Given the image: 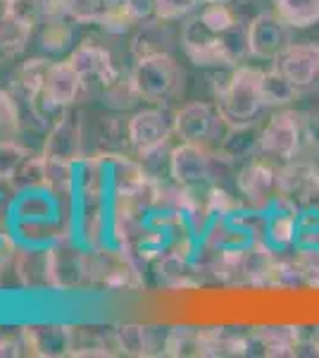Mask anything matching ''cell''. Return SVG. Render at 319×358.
<instances>
[{
    "mask_svg": "<svg viewBox=\"0 0 319 358\" xmlns=\"http://www.w3.org/2000/svg\"><path fill=\"white\" fill-rule=\"evenodd\" d=\"M260 84H262V69H255V67L234 69L229 82L217 91V103H214L224 127L255 122V117L265 108L262 86Z\"/></svg>",
    "mask_w": 319,
    "mask_h": 358,
    "instance_id": "obj_1",
    "label": "cell"
},
{
    "mask_svg": "<svg viewBox=\"0 0 319 358\" xmlns=\"http://www.w3.org/2000/svg\"><path fill=\"white\" fill-rule=\"evenodd\" d=\"M131 84L141 101L165 103L181 86V69L172 55H150L136 60L129 72Z\"/></svg>",
    "mask_w": 319,
    "mask_h": 358,
    "instance_id": "obj_2",
    "label": "cell"
},
{
    "mask_svg": "<svg viewBox=\"0 0 319 358\" xmlns=\"http://www.w3.org/2000/svg\"><path fill=\"white\" fill-rule=\"evenodd\" d=\"M174 134V113L170 115L160 108H146L133 113L126 122V143L141 158H150L162 151L170 136Z\"/></svg>",
    "mask_w": 319,
    "mask_h": 358,
    "instance_id": "obj_3",
    "label": "cell"
},
{
    "mask_svg": "<svg viewBox=\"0 0 319 358\" xmlns=\"http://www.w3.org/2000/svg\"><path fill=\"white\" fill-rule=\"evenodd\" d=\"M300 143H303V122H300V115L293 110L274 113L260 129V153L283 163L295 158Z\"/></svg>",
    "mask_w": 319,
    "mask_h": 358,
    "instance_id": "obj_4",
    "label": "cell"
},
{
    "mask_svg": "<svg viewBox=\"0 0 319 358\" xmlns=\"http://www.w3.org/2000/svg\"><path fill=\"white\" fill-rule=\"evenodd\" d=\"M170 175L179 187H205L214 179V155L205 143L181 141L170 153Z\"/></svg>",
    "mask_w": 319,
    "mask_h": 358,
    "instance_id": "obj_5",
    "label": "cell"
},
{
    "mask_svg": "<svg viewBox=\"0 0 319 358\" xmlns=\"http://www.w3.org/2000/svg\"><path fill=\"white\" fill-rule=\"evenodd\" d=\"M81 153H84V124H81L79 113L67 110L50 127L40 155L50 163L74 165L81 158Z\"/></svg>",
    "mask_w": 319,
    "mask_h": 358,
    "instance_id": "obj_6",
    "label": "cell"
},
{
    "mask_svg": "<svg viewBox=\"0 0 319 358\" xmlns=\"http://www.w3.org/2000/svg\"><path fill=\"white\" fill-rule=\"evenodd\" d=\"M222 34L207 29L205 22L195 15L181 31L184 53H186L188 60L198 67H226V65H231L229 57H226V50H224Z\"/></svg>",
    "mask_w": 319,
    "mask_h": 358,
    "instance_id": "obj_7",
    "label": "cell"
},
{
    "mask_svg": "<svg viewBox=\"0 0 319 358\" xmlns=\"http://www.w3.org/2000/svg\"><path fill=\"white\" fill-rule=\"evenodd\" d=\"M274 67L295 89H307L319 82V43H288L276 55Z\"/></svg>",
    "mask_w": 319,
    "mask_h": 358,
    "instance_id": "obj_8",
    "label": "cell"
},
{
    "mask_svg": "<svg viewBox=\"0 0 319 358\" xmlns=\"http://www.w3.org/2000/svg\"><path fill=\"white\" fill-rule=\"evenodd\" d=\"M236 187L241 196L251 208H269L272 201L279 196L276 187V170L267 160L251 158L241 167L239 177H236Z\"/></svg>",
    "mask_w": 319,
    "mask_h": 358,
    "instance_id": "obj_9",
    "label": "cell"
},
{
    "mask_svg": "<svg viewBox=\"0 0 319 358\" xmlns=\"http://www.w3.org/2000/svg\"><path fill=\"white\" fill-rule=\"evenodd\" d=\"M45 275L48 285L57 287H77L91 277V258L72 248L67 241H60L45 253Z\"/></svg>",
    "mask_w": 319,
    "mask_h": 358,
    "instance_id": "obj_10",
    "label": "cell"
},
{
    "mask_svg": "<svg viewBox=\"0 0 319 358\" xmlns=\"http://www.w3.org/2000/svg\"><path fill=\"white\" fill-rule=\"evenodd\" d=\"M248 43H251V57L276 60V55L291 43V29L276 20L274 13L258 15L248 22Z\"/></svg>",
    "mask_w": 319,
    "mask_h": 358,
    "instance_id": "obj_11",
    "label": "cell"
},
{
    "mask_svg": "<svg viewBox=\"0 0 319 358\" xmlns=\"http://www.w3.org/2000/svg\"><path fill=\"white\" fill-rule=\"evenodd\" d=\"M219 124H222L219 113L210 103H188L174 113V136L179 141L205 143L217 134Z\"/></svg>",
    "mask_w": 319,
    "mask_h": 358,
    "instance_id": "obj_12",
    "label": "cell"
},
{
    "mask_svg": "<svg viewBox=\"0 0 319 358\" xmlns=\"http://www.w3.org/2000/svg\"><path fill=\"white\" fill-rule=\"evenodd\" d=\"M91 277L101 280L112 289H141L143 287L138 265L126 248L121 253H105L101 258H91Z\"/></svg>",
    "mask_w": 319,
    "mask_h": 358,
    "instance_id": "obj_13",
    "label": "cell"
},
{
    "mask_svg": "<svg viewBox=\"0 0 319 358\" xmlns=\"http://www.w3.org/2000/svg\"><path fill=\"white\" fill-rule=\"evenodd\" d=\"M298 213L300 206L293 201L276 196L272 206L267 208V229L265 241L274 248L276 253L288 251L295 246V236H298Z\"/></svg>",
    "mask_w": 319,
    "mask_h": 358,
    "instance_id": "obj_14",
    "label": "cell"
},
{
    "mask_svg": "<svg viewBox=\"0 0 319 358\" xmlns=\"http://www.w3.org/2000/svg\"><path fill=\"white\" fill-rule=\"evenodd\" d=\"M300 327L293 325H274V327H260L248 334V356H298L300 346Z\"/></svg>",
    "mask_w": 319,
    "mask_h": 358,
    "instance_id": "obj_15",
    "label": "cell"
},
{
    "mask_svg": "<svg viewBox=\"0 0 319 358\" xmlns=\"http://www.w3.org/2000/svg\"><path fill=\"white\" fill-rule=\"evenodd\" d=\"M81 89H84V77L72 67V62H53L48 77H45L40 101L50 108H69L79 98Z\"/></svg>",
    "mask_w": 319,
    "mask_h": 358,
    "instance_id": "obj_16",
    "label": "cell"
},
{
    "mask_svg": "<svg viewBox=\"0 0 319 358\" xmlns=\"http://www.w3.org/2000/svg\"><path fill=\"white\" fill-rule=\"evenodd\" d=\"M276 187H279V196L303 208L319 187V172L315 165L293 158L281 170H276Z\"/></svg>",
    "mask_w": 319,
    "mask_h": 358,
    "instance_id": "obj_17",
    "label": "cell"
},
{
    "mask_svg": "<svg viewBox=\"0 0 319 358\" xmlns=\"http://www.w3.org/2000/svg\"><path fill=\"white\" fill-rule=\"evenodd\" d=\"M67 60L72 62V67L84 77V84L89 82V79H96V82H101V86H105L119 74V69L114 67V62H112L110 50H105L103 45H96L94 41L79 43L77 48L69 53Z\"/></svg>",
    "mask_w": 319,
    "mask_h": 358,
    "instance_id": "obj_18",
    "label": "cell"
},
{
    "mask_svg": "<svg viewBox=\"0 0 319 358\" xmlns=\"http://www.w3.org/2000/svg\"><path fill=\"white\" fill-rule=\"evenodd\" d=\"M27 342V354L31 356H72L74 334L72 327L62 325H34L22 330Z\"/></svg>",
    "mask_w": 319,
    "mask_h": 358,
    "instance_id": "obj_19",
    "label": "cell"
},
{
    "mask_svg": "<svg viewBox=\"0 0 319 358\" xmlns=\"http://www.w3.org/2000/svg\"><path fill=\"white\" fill-rule=\"evenodd\" d=\"M172 45L174 38L167 22L160 20V17H153L148 22H141L138 31L133 34L131 55L133 60H141V57H150V55H172Z\"/></svg>",
    "mask_w": 319,
    "mask_h": 358,
    "instance_id": "obj_20",
    "label": "cell"
},
{
    "mask_svg": "<svg viewBox=\"0 0 319 358\" xmlns=\"http://www.w3.org/2000/svg\"><path fill=\"white\" fill-rule=\"evenodd\" d=\"M258 151H260V131L251 122V124L226 127L217 155L224 163H241V160H251Z\"/></svg>",
    "mask_w": 319,
    "mask_h": 358,
    "instance_id": "obj_21",
    "label": "cell"
},
{
    "mask_svg": "<svg viewBox=\"0 0 319 358\" xmlns=\"http://www.w3.org/2000/svg\"><path fill=\"white\" fill-rule=\"evenodd\" d=\"M198 265L193 263V258L186 256L181 251H165L158 258V277L172 289H186V287H195V273H198Z\"/></svg>",
    "mask_w": 319,
    "mask_h": 358,
    "instance_id": "obj_22",
    "label": "cell"
},
{
    "mask_svg": "<svg viewBox=\"0 0 319 358\" xmlns=\"http://www.w3.org/2000/svg\"><path fill=\"white\" fill-rule=\"evenodd\" d=\"M200 334V356H248V334L226 327H205Z\"/></svg>",
    "mask_w": 319,
    "mask_h": 358,
    "instance_id": "obj_23",
    "label": "cell"
},
{
    "mask_svg": "<svg viewBox=\"0 0 319 358\" xmlns=\"http://www.w3.org/2000/svg\"><path fill=\"white\" fill-rule=\"evenodd\" d=\"M272 13L288 29H310L319 22V0H272Z\"/></svg>",
    "mask_w": 319,
    "mask_h": 358,
    "instance_id": "obj_24",
    "label": "cell"
},
{
    "mask_svg": "<svg viewBox=\"0 0 319 358\" xmlns=\"http://www.w3.org/2000/svg\"><path fill=\"white\" fill-rule=\"evenodd\" d=\"M31 31L34 29H29L24 22H20L15 15H10L5 10L0 15V62H8L24 53L29 38H31Z\"/></svg>",
    "mask_w": 319,
    "mask_h": 358,
    "instance_id": "obj_25",
    "label": "cell"
},
{
    "mask_svg": "<svg viewBox=\"0 0 319 358\" xmlns=\"http://www.w3.org/2000/svg\"><path fill=\"white\" fill-rule=\"evenodd\" d=\"M50 65L53 62L45 60V57H34V60H27L24 65L17 69L15 74V84L17 89L24 94V98L29 101H38L40 94H43V86H45V77L50 72Z\"/></svg>",
    "mask_w": 319,
    "mask_h": 358,
    "instance_id": "obj_26",
    "label": "cell"
},
{
    "mask_svg": "<svg viewBox=\"0 0 319 358\" xmlns=\"http://www.w3.org/2000/svg\"><path fill=\"white\" fill-rule=\"evenodd\" d=\"M8 184L13 187V192H29V189L50 187L48 163H45V158L43 155H29Z\"/></svg>",
    "mask_w": 319,
    "mask_h": 358,
    "instance_id": "obj_27",
    "label": "cell"
},
{
    "mask_svg": "<svg viewBox=\"0 0 319 358\" xmlns=\"http://www.w3.org/2000/svg\"><path fill=\"white\" fill-rule=\"evenodd\" d=\"M40 45L48 53H62L69 48L74 38V29L69 17H45L40 22Z\"/></svg>",
    "mask_w": 319,
    "mask_h": 358,
    "instance_id": "obj_28",
    "label": "cell"
},
{
    "mask_svg": "<svg viewBox=\"0 0 319 358\" xmlns=\"http://www.w3.org/2000/svg\"><path fill=\"white\" fill-rule=\"evenodd\" d=\"M260 86H262L265 108H283L293 101L295 94H298V89H295V86L288 82L276 67L262 72V84Z\"/></svg>",
    "mask_w": 319,
    "mask_h": 358,
    "instance_id": "obj_29",
    "label": "cell"
},
{
    "mask_svg": "<svg viewBox=\"0 0 319 358\" xmlns=\"http://www.w3.org/2000/svg\"><path fill=\"white\" fill-rule=\"evenodd\" d=\"M114 346L126 356H153L150 330L143 325H119L114 330Z\"/></svg>",
    "mask_w": 319,
    "mask_h": 358,
    "instance_id": "obj_30",
    "label": "cell"
},
{
    "mask_svg": "<svg viewBox=\"0 0 319 358\" xmlns=\"http://www.w3.org/2000/svg\"><path fill=\"white\" fill-rule=\"evenodd\" d=\"M165 356H200V334L193 327H174L165 337Z\"/></svg>",
    "mask_w": 319,
    "mask_h": 358,
    "instance_id": "obj_31",
    "label": "cell"
},
{
    "mask_svg": "<svg viewBox=\"0 0 319 358\" xmlns=\"http://www.w3.org/2000/svg\"><path fill=\"white\" fill-rule=\"evenodd\" d=\"M67 17L77 24H101L110 13V0H65Z\"/></svg>",
    "mask_w": 319,
    "mask_h": 358,
    "instance_id": "obj_32",
    "label": "cell"
},
{
    "mask_svg": "<svg viewBox=\"0 0 319 358\" xmlns=\"http://www.w3.org/2000/svg\"><path fill=\"white\" fill-rule=\"evenodd\" d=\"M103 96H105L107 106H112L114 110H126V108H131L136 101H141L131 84V77L121 72L110 84L103 86Z\"/></svg>",
    "mask_w": 319,
    "mask_h": 358,
    "instance_id": "obj_33",
    "label": "cell"
},
{
    "mask_svg": "<svg viewBox=\"0 0 319 358\" xmlns=\"http://www.w3.org/2000/svg\"><path fill=\"white\" fill-rule=\"evenodd\" d=\"M29 155L31 153L15 138H0V182H10Z\"/></svg>",
    "mask_w": 319,
    "mask_h": 358,
    "instance_id": "obj_34",
    "label": "cell"
},
{
    "mask_svg": "<svg viewBox=\"0 0 319 358\" xmlns=\"http://www.w3.org/2000/svg\"><path fill=\"white\" fill-rule=\"evenodd\" d=\"M5 10L15 15L20 22H24L29 29H34L48 15V0H8Z\"/></svg>",
    "mask_w": 319,
    "mask_h": 358,
    "instance_id": "obj_35",
    "label": "cell"
},
{
    "mask_svg": "<svg viewBox=\"0 0 319 358\" xmlns=\"http://www.w3.org/2000/svg\"><path fill=\"white\" fill-rule=\"evenodd\" d=\"M298 246H319V208L307 206L298 213V236H295V248Z\"/></svg>",
    "mask_w": 319,
    "mask_h": 358,
    "instance_id": "obj_36",
    "label": "cell"
},
{
    "mask_svg": "<svg viewBox=\"0 0 319 358\" xmlns=\"http://www.w3.org/2000/svg\"><path fill=\"white\" fill-rule=\"evenodd\" d=\"M293 263L298 265L303 285L319 287V246H298Z\"/></svg>",
    "mask_w": 319,
    "mask_h": 358,
    "instance_id": "obj_37",
    "label": "cell"
},
{
    "mask_svg": "<svg viewBox=\"0 0 319 358\" xmlns=\"http://www.w3.org/2000/svg\"><path fill=\"white\" fill-rule=\"evenodd\" d=\"M20 131V108L10 91L0 89V138H15Z\"/></svg>",
    "mask_w": 319,
    "mask_h": 358,
    "instance_id": "obj_38",
    "label": "cell"
},
{
    "mask_svg": "<svg viewBox=\"0 0 319 358\" xmlns=\"http://www.w3.org/2000/svg\"><path fill=\"white\" fill-rule=\"evenodd\" d=\"M198 17L205 22L207 29H212V31H217V34L226 31V29H231L239 22V17L231 13L229 5H205Z\"/></svg>",
    "mask_w": 319,
    "mask_h": 358,
    "instance_id": "obj_39",
    "label": "cell"
},
{
    "mask_svg": "<svg viewBox=\"0 0 319 358\" xmlns=\"http://www.w3.org/2000/svg\"><path fill=\"white\" fill-rule=\"evenodd\" d=\"M202 0H155V17L165 22H177L184 20L193 13Z\"/></svg>",
    "mask_w": 319,
    "mask_h": 358,
    "instance_id": "obj_40",
    "label": "cell"
},
{
    "mask_svg": "<svg viewBox=\"0 0 319 358\" xmlns=\"http://www.w3.org/2000/svg\"><path fill=\"white\" fill-rule=\"evenodd\" d=\"M121 8L129 13V17L136 24H141V22H148L155 17V0H124V5Z\"/></svg>",
    "mask_w": 319,
    "mask_h": 358,
    "instance_id": "obj_41",
    "label": "cell"
},
{
    "mask_svg": "<svg viewBox=\"0 0 319 358\" xmlns=\"http://www.w3.org/2000/svg\"><path fill=\"white\" fill-rule=\"evenodd\" d=\"M205 5H231L234 0H202Z\"/></svg>",
    "mask_w": 319,
    "mask_h": 358,
    "instance_id": "obj_42",
    "label": "cell"
},
{
    "mask_svg": "<svg viewBox=\"0 0 319 358\" xmlns=\"http://www.w3.org/2000/svg\"><path fill=\"white\" fill-rule=\"evenodd\" d=\"M3 3H8V0H3Z\"/></svg>",
    "mask_w": 319,
    "mask_h": 358,
    "instance_id": "obj_43",
    "label": "cell"
}]
</instances>
